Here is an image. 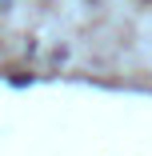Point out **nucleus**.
Returning a JSON list of instances; mask_svg holds the SVG:
<instances>
[]
</instances>
